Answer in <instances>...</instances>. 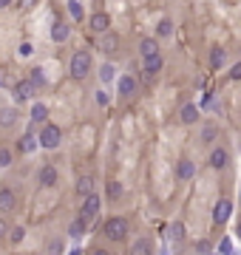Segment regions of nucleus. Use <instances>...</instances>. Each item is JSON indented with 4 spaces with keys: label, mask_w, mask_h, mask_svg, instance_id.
<instances>
[{
    "label": "nucleus",
    "mask_w": 241,
    "mask_h": 255,
    "mask_svg": "<svg viewBox=\"0 0 241 255\" xmlns=\"http://www.w3.org/2000/svg\"><path fill=\"white\" fill-rule=\"evenodd\" d=\"M69 71H71L74 80H82V77L91 71V54H88V51H74V54H71Z\"/></svg>",
    "instance_id": "obj_1"
},
{
    "label": "nucleus",
    "mask_w": 241,
    "mask_h": 255,
    "mask_svg": "<svg viewBox=\"0 0 241 255\" xmlns=\"http://www.w3.org/2000/svg\"><path fill=\"white\" fill-rule=\"evenodd\" d=\"M105 235L111 238V241H125L128 238V221L122 216H114V219L105 221Z\"/></svg>",
    "instance_id": "obj_2"
},
{
    "label": "nucleus",
    "mask_w": 241,
    "mask_h": 255,
    "mask_svg": "<svg viewBox=\"0 0 241 255\" xmlns=\"http://www.w3.org/2000/svg\"><path fill=\"white\" fill-rule=\"evenodd\" d=\"M60 139H63L60 128L57 125H46L43 128V133H40V139H37V145L46 148V151H54V148H60Z\"/></svg>",
    "instance_id": "obj_3"
},
{
    "label": "nucleus",
    "mask_w": 241,
    "mask_h": 255,
    "mask_svg": "<svg viewBox=\"0 0 241 255\" xmlns=\"http://www.w3.org/2000/svg\"><path fill=\"white\" fill-rule=\"evenodd\" d=\"M230 213H233V204H230V198H218L216 207H213V221L216 224H224L230 219Z\"/></svg>",
    "instance_id": "obj_4"
},
{
    "label": "nucleus",
    "mask_w": 241,
    "mask_h": 255,
    "mask_svg": "<svg viewBox=\"0 0 241 255\" xmlns=\"http://www.w3.org/2000/svg\"><path fill=\"white\" fill-rule=\"evenodd\" d=\"M100 216V196L97 193H91V196H85V204H82V219L91 221Z\"/></svg>",
    "instance_id": "obj_5"
},
{
    "label": "nucleus",
    "mask_w": 241,
    "mask_h": 255,
    "mask_svg": "<svg viewBox=\"0 0 241 255\" xmlns=\"http://www.w3.org/2000/svg\"><path fill=\"white\" fill-rule=\"evenodd\" d=\"M32 96H34V85H32L29 80L14 85V99H17V102H26V99H32Z\"/></svg>",
    "instance_id": "obj_6"
},
{
    "label": "nucleus",
    "mask_w": 241,
    "mask_h": 255,
    "mask_svg": "<svg viewBox=\"0 0 241 255\" xmlns=\"http://www.w3.org/2000/svg\"><path fill=\"white\" fill-rule=\"evenodd\" d=\"M40 185L43 187L57 185V167H54V164H43V167H40Z\"/></svg>",
    "instance_id": "obj_7"
},
{
    "label": "nucleus",
    "mask_w": 241,
    "mask_h": 255,
    "mask_svg": "<svg viewBox=\"0 0 241 255\" xmlns=\"http://www.w3.org/2000/svg\"><path fill=\"white\" fill-rule=\"evenodd\" d=\"M134 91H137V80L134 77H119V82H116V94L119 96H134Z\"/></svg>",
    "instance_id": "obj_8"
},
{
    "label": "nucleus",
    "mask_w": 241,
    "mask_h": 255,
    "mask_svg": "<svg viewBox=\"0 0 241 255\" xmlns=\"http://www.w3.org/2000/svg\"><path fill=\"white\" fill-rule=\"evenodd\" d=\"M14 204H17V198H14L12 187H0V210L3 213H12Z\"/></svg>",
    "instance_id": "obj_9"
},
{
    "label": "nucleus",
    "mask_w": 241,
    "mask_h": 255,
    "mask_svg": "<svg viewBox=\"0 0 241 255\" xmlns=\"http://www.w3.org/2000/svg\"><path fill=\"white\" fill-rule=\"evenodd\" d=\"M139 54L148 60L153 57V54H159V43L153 40V37H145V40H139Z\"/></svg>",
    "instance_id": "obj_10"
},
{
    "label": "nucleus",
    "mask_w": 241,
    "mask_h": 255,
    "mask_svg": "<svg viewBox=\"0 0 241 255\" xmlns=\"http://www.w3.org/2000/svg\"><path fill=\"white\" fill-rule=\"evenodd\" d=\"M179 119H182L184 125H193L196 119H199V108H196L193 102H184L182 111H179Z\"/></svg>",
    "instance_id": "obj_11"
},
{
    "label": "nucleus",
    "mask_w": 241,
    "mask_h": 255,
    "mask_svg": "<svg viewBox=\"0 0 241 255\" xmlns=\"http://www.w3.org/2000/svg\"><path fill=\"white\" fill-rule=\"evenodd\" d=\"M108 26H111V17H108V14L97 12V14L91 17V29L97 32V34H105V32H108Z\"/></svg>",
    "instance_id": "obj_12"
},
{
    "label": "nucleus",
    "mask_w": 241,
    "mask_h": 255,
    "mask_svg": "<svg viewBox=\"0 0 241 255\" xmlns=\"http://www.w3.org/2000/svg\"><path fill=\"white\" fill-rule=\"evenodd\" d=\"M193 173H196V164L190 162V159H182V162L176 164V176H179L182 182H187V179H193Z\"/></svg>",
    "instance_id": "obj_13"
},
{
    "label": "nucleus",
    "mask_w": 241,
    "mask_h": 255,
    "mask_svg": "<svg viewBox=\"0 0 241 255\" xmlns=\"http://www.w3.org/2000/svg\"><path fill=\"white\" fill-rule=\"evenodd\" d=\"M131 255H153V244H150V238H139V241L131 244Z\"/></svg>",
    "instance_id": "obj_14"
},
{
    "label": "nucleus",
    "mask_w": 241,
    "mask_h": 255,
    "mask_svg": "<svg viewBox=\"0 0 241 255\" xmlns=\"http://www.w3.org/2000/svg\"><path fill=\"white\" fill-rule=\"evenodd\" d=\"M210 167H216V170H221V167H227V151H221V148H216V151L210 153Z\"/></svg>",
    "instance_id": "obj_15"
},
{
    "label": "nucleus",
    "mask_w": 241,
    "mask_h": 255,
    "mask_svg": "<svg viewBox=\"0 0 241 255\" xmlns=\"http://www.w3.org/2000/svg\"><path fill=\"white\" fill-rule=\"evenodd\" d=\"M17 148H20V151H23L26 156H29V153H34V148H37V139L32 136V133H23V136H20V142H17Z\"/></svg>",
    "instance_id": "obj_16"
},
{
    "label": "nucleus",
    "mask_w": 241,
    "mask_h": 255,
    "mask_svg": "<svg viewBox=\"0 0 241 255\" xmlns=\"http://www.w3.org/2000/svg\"><path fill=\"white\" fill-rule=\"evenodd\" d=\"M51 37H54V43H66V40H69V26H66V23H54Z\"/></svg>",
    "instance_id": "obj_17"
},
{
    "label": "nucleus",
    "mask_w": 241,
    "mask_h": 255,
    "mask_svg": "<svg viewBox=\"0 0 241 255\" xmlns=\"http://www.w3.org/2000/svg\"><path fill=\"white\" fill-rule=\"evenodd\" d=\"M77 193H80V196H91L94 193V179L91 176H82L80 182H77Z\"/></svg>",
    "instance_id": "obj_18"
},
{
    "label": "nucleus",
    "mask_w": 241,
    "mask_h": 255,
    "mask_svg": "<svg viewBox=\"0 0 241 255\" xmlns=\"http://www.w3.org/2000/svg\"><path fill=\"white\" fill-rule=\"evenodd\" d=\"M156 71H162V54H153L145 60V74H156Z\"/></svg>",
    "instance_id": "obj_19"
},
{
    "label": "nucleus",
    "mask_w": 241,
    "mask_h": 255,
    "mask_svg": "<svg viewBox=\"0 0 241 255\" xmlns=\"http://www.w3.org/2000/svg\"><path fill=\"white\" fill-rule=\"evenodd\" d=\"M69 232L74 235V238H82V235H85V219H82V216L80 219H74L71 221V227H69Z\"/></svg>",
    "instance_id": "obj_20"
},
{
    "label": "nucleus",
    "mask_w": 241,
    "mask_h": 255,
    "mask_svg": "<svg viewBox=\"0 0 241 255\" xmlns=\"http://www.w3.org/2000/svg\"><path fill=\"white\" fill-rule=\"evenodd\" d=\"M46 116H48V108L43 102H37L34 108H32V119H34V122H46Z\"/></svg>",
    "instance_id": "obj_21"
},
{
    "label": "nucleus",
    "mask_w": 241,
    "mask_h": 255,
    "mask_svg": "<svg viewBox=\"0 0 241 255\" xmlns=\"http://www.w3.org/2000/svg\"><path fill=\"white\" fill-rule=\"evenodd\" d=\"M210 65H213V68H221V65H224V51H221V48H213V51H210Z\"/></svg>",
    "instance_id": "obj_22"
},
{
    "label": "nucleus",
    "mask_w": 241,
    "mask_h": 255,
    "mask_svg": "<svg viewBox=\"0 0 241 255\" xmlns=\"http://www.w3.org/2000/svg\"><path fill=\"white\" fill-rule=\"evenodd\" d=\"M69 14H71V20H77V23H80V20H82V3L71 0V3H69Z\"/></svg>",
    "instance_id": "obj_23"
},
{
    "label": "nucleus",
    "mask_w": 241,
    "mask_h": 255,
    "mask_svg": "<svg viewBox=\"0 0 241 255\" xmlns=\"http://www.w3.org/2000/svg\"><path fill=\"white\" fill-rule=\"evenodd\" d=\"M156 32H159V37H168V34H173V23L168 20V17H162V20H159V26H156Z\"/></svg>",
    "instance_id": "obj_24"
},
{
    "label": "nucleus",
    "mask_w": 241,
    "mask_h": 255,
    "mask_svg": "<svg viewBox=\"0 0 241 255\" xmlns=\"http://www.w3.org/2000/svg\"><path fill=\"white\" fill-rule=\"evenodd\" d=\"M119 196H122V185H119V182H108V198L116 201Z\"/></svg>",
    "instance_id": "obj_25"
},
{
    "label": "nucleus",
    "mask_w": 241,
    "mask_h": 255,
    "mask_svg": "<svg viewBox=\"0 0 241 255\" xmlns=\"http://www.w3.org/2000/svg\"><path fill=\"white\" fill-rule=\"evenodd\" d=\"M100 48H103V51H114V48H116V37L114 34H105L103 40H100Z\"/></svg>",
    "instance_id": "obj_26"
},
{
    "label": "nucleus",
    "mask_w": 241,
    "mask_h": 255,
    "mask_svg": "<svg viewBox=\"0 0 241 255\" xmlns=\"http://www.w3.org/2000/svg\"><path fill=\"white\" fill-rule=\"evenodd\" d=\"M100 80H103V82H111V80H114V65H111V63H105L103 68H100Z\"/></svg>",
    "instance_id": "obj_27"
},
{
    "label": "nucleus",
    "mask_w": 241,
    "mask_h": 255,
    "mask_svg": "<svg viewBox=\"0 0 241 255\" xmlns=\"http://www.w3.org/2000/svg\"><path fill=\"white\" fill-rule=\"evenodd\" d=\"M32 85H34V88H40V85H46V77H43V68H34L32 71Z\"/></svg>",
    "instance_id": "obj_28"
},
{
    "label": "nucleus",
    "mask_w": 241,
    "mask_h": 255,
    "mask_svg": "<svg viewBox=\"0 0 241 255\" xmlns=\"http://www.w3.org/2000/svg\"><path fill=\"white\" fill-rule=\"evenodd\" d=\"M0 125H14V111L12 108H6V111H0Z\"/></svg>",
    "instance_id": "obj_29"
},
{
    "label": "nucleus",
    "mask_w": 241,
    "mask_h": 255,
    "mask_svg": "<svg viewBox=\"0 0 241 255\" xmlns=\"http://www.w3.org/2000/svg\"><path fill=\"white\" fill-rule=\"evenodd\" d=\"M17 54H20V57H32V54H34V46H32V43H20V46H17Z\"/></svg>",
    "instance_id": "obj_30"
},
{
    "label": "nucleus",
    "mask_w": 241,
    "mask_h": 255,
    "mask_svg": "<svg viewBox=\"0 0 241 255\" xmlns=\"http://www.w3.org/2000/svg\"><path fill=\"white\" fill-rule=\"evenodd\" d=\"M9 164H12V151L0 148V167H9Z\"/></svg>",
    "instance_id": "obj_31"
},
{
    "label": "nucleus",
    "mask_w": 241,
    "mask_h": 255,
    "mask_svg": "<svg viewBox=\"0 0 241 255\" xmlns=\"http://www.w3.org/2000/svg\"><path fill=\"white\" fill-rule=\"evenodd\" d=\"M216 136H218L216 128H205V130H202V139H205V142H213Z\"/></svg>",
    "instance_id": "obj_32"
},
{
    "label": "nucleus",
    "mask_w": 241,
    "mask_h": 255,
    "mask_svg": "<svg viewBox=\"0 0 241 255\" xmlns=\"http://www.w3.org/2000/svg\"><path fill=\"white\" fill-rule=\"evenodd\" d=\"M23 238H26V230H23V227H14V230H12V241L20 244Z\"/></svg>",
    "instance_id": "obj_33"
},
{
    "label": "nucleus",
    "mask_w": 241,
    "mask_h": 255,
    "mask_svg": "<svg viewBox=\"0 0 241 255\" xmlns=\"http://www.w3.org/2000/svg\"><path fill=\"white\" fill-rule=\"evenodd\" d=\"M60 253H63V244H60V241L48 244V255H60Z\"/></svg>",
    "instance_id": "obj_34"
},
{
    "label": "nucleus",
    "mask_w": 241,
    "mask_h": 255,
    "mask_svg": "<svg viewBox=\"0 0 241 255\" xmlns=\"http://www.w3.org/2000/svg\"><path fill=\"white\" fill-rule=\"evenodd\" d=\"M230 80H241V63H236V65L230 68Z\"/></svg>",
    "instance_id": "obj_35"
},
{
    "label": "nucleus",
    "mask_w": 241,
    "mask_h": 255,
    "mask_svg": "<svg viewBox=\"0 0 241 255\" xmlns=\"http://www.w3.org/2000/svg\"><path fill=\"white\" fill-rule=\"evenodd\" d=\"M171 235L176 238V241H179V238L184 235V232H182V224H173V227H171Z\"/></svg>",
    "instance_id": "obj_36"
},
{
    "label": "nucleus",
    "mask_w": 241,
    "mask_h": 255,
    "mask_svg": "<svg viewBox=\"0 0 241 255\" xmlns=\"http://www.w3.org/2000/svg\"><path fill=\"white\" fill-rule=\"evenodd\" d=\"M218 250H221V253L227 255V253H233V244H230V238H224V241H221V247H218Z\"/></svg>",
    "instance_id": "obj_37"
},
{
    "label": "nucleus",
    "mask_w": 241,
    "mask_h": 255,
    "mask_svg": "<svg viewBox=\"0 0 241 255\" xmlns=\"http://www.w3.org/2000/svg\"><path fill=\"white\" fill-rule=\"evenodd\" d=\"M108 99H111V96H108L105 91H100V94H97V102H100V105H108Z\"/></svg>",
    "instance_id": "obj_38"
},
{
    "label": "nucleus",
    "mask_w": 241,
    "mask_h": 255,
    "mask_svg": "<svg viewBox=\"0 0 241 255\" xmlns=\"http://www.w3.org/2000/svg\"><path fill=\"white\" fill-rule=\"evenodd\" d=\"M196 250H199V253H207L210 247H207V241H199V244H196Z\"/></svg>",
    "instance_id": "obj_39"
},
{
    "label": "nucleus",
    "mask_w": 241,
    "mask_h": 255,
    "mask_svg": "<svg viewBox=\"0 0 241 255\" xmlns=\"http://www.w3.org/2000/svg\"><path fill=\"white\" fill-rule=\"evenodd\" d=\"M202 105H205V108H213V96H210V94H207L205 99H202Z\"/></svg>",
    "instance_id": "obj_40"
},
{
    "label": "nucleus",
    "mask_w": 241,
    "mask_h": 255,
    "mask_svg": "<svg viewBox=\"0 0 241 255\" xmlns=\"http://www.w3.org/2000/svg\"><path fill=\"white\" fill-rule=\"evenodd\" d=\"M34 3H37V0H20V6H23V9H32Z\"/></svg>",
    "instance_id": "obj_41"
},
{
    "label": "nucleus",
    "mask_w": 241,
    "mask_h": 255,
    "mask_svg": "<svg viewBox=\"0 0 241 255\" xmlns=\"http://www.w3.org/2000/svg\"><path fill=\"white\" fill-rule=\"evenodd\" d=\"M91 255H111V253H108V250H94Z\"/></svg>",
    "instance_id": "obj_42"
},
{
    "label": "nucleus",
    "mask_w": 241,
    "mask_h": 255,
    "mask_svg": "<svg viewBox=\"0 0 241 255\" xmlns=\"http://www.w3.org/2000/svg\"><path fill=\"white\" fill-rule=\"evenodd\" d=\"M9 3H12V0H0V9H3V6H9Z\"/></svg>",
    "instance_id": "obj_43"
},
{
    "label": "nucleus",
    "mask_w": 241,
    "mask_h": 255,
    "mask_svg": "<svg viewBox=\"0 0 241 255\" xmlns=\"http://www.w3.org/2000/svg\"><path fill=\"white\" fill-rule=\"evenodd\" d=\"M0 85H6V74H0Z\"/></svg>",
    "instance_id": "obj_44"
},
{
    "label": "nucleus",
    "mask_w": 241,
    "mask_h": 255,
    "mask_svg": "<svg viewBox=\"0 0 241 255\" xmlns=\"http://www.w3.org/2000/svg\"><path fill=\"white\" fill-rule=\"evenodd\" d=\"M71 255H82V253H80V250H71Z\"/></svg>",
    "instance_id": "obj_45"
},
{
    "label": "nucleus",
    "mask_w": 241,
    "mask_h": 255,
    "mask_svg": "<svg viewBox=\"0 0 241 255\" xmlns=\"http://www.w3.org/2000/svg\"><path fill=\"white\" fill-rule=\"evenodd\" d=\"M0 232H3V221H0Z\"/></svg>",
    "instance_id": "obj_46"
},
{
    "label": "nucleus",
    "mask_w": 241,
    "mask_h": 255,
    "mask_svg": "<svg viewBox=\"0 0 241 255\" xmlns=\"http://www.w3.org/2000/svg\"><path fill=\"white\" fill-rule=\"evenodd\" d=\"M239 235H241V224H239Z\"/></svg>",
    "instance_id": "obj_47"
}]
</instances>
